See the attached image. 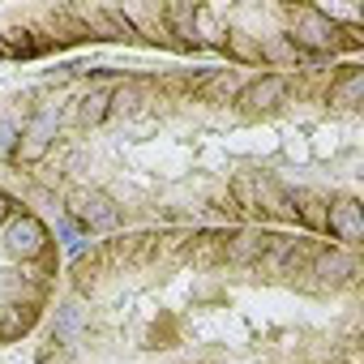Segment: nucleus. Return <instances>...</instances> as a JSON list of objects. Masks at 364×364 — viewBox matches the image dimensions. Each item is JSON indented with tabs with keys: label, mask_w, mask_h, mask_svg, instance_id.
Here are the masks:
<instances>
[{
	"label": "nucleus",
	"mask_w": 364,
	"mask_h": 364,
	"mask_svg": "<svg viewBox=\"0 0 364 364\" xmlns=\"http://www.w3.org/2000/svg\"><path fill=\"white\" fill-rule=\"evenodd\" d=\"M291 48H309V52H334L338 48V26H334V18L330 14H321V9H296L291 14Z\"/></svg>",
	"instance_id": "nucleus-1"
},
{
	"label": "nucleus",
	"mask_w": 364,
	"mask_h": 364,
	"mask_svg": "<svg viewBox=\"0 0 364 364\" xmlns=\"http://www.w3.org/2000/svg\"><path fill=\"white\" fill-rule=\"evenodd\" d=\"M69 215L90 232H112L120 223V210L103 189H73L69 193Z\"/></svg>",
	"instance_id": "nucleus-2"
},
{
	"label": "nucleus",
	"mask_w": 364,
	"mask_h": 364,
	"mask_svg": "<svg viewBox=\"0 0 364 364\" xmlns=\"http://www.w3.org/2000/svg\"><path fill=\"white\" fill-rule=\"evenodd\" d=\"M5 249H9L14 257L31 262V257H39V253L48 249V228H43L35 215H14L9 228H5Z\"/></svg>",
	"instance_id": "nucleus-3"
},
{
	"label": "nucleus",
	"mask_w": 364,
	"mask_h": 364,
	"mask_svg": "<svg viewBox=\"0 0 364 364\" xmlns=\"http://www.w3.org/2000/svg\"><path fill=\"white\" fill-rule=\"evenodd\" d=\"M56 129H60V107H39V112L31 116L26 133H22V159H26V163L43 159V150L52 146Z\"/></svg>",
	"instance_id": "nucleus-4"
},
{
	"label": "nucleus",
	"mask_w": 364,
	"mask_h": 364,
	"mask_svg": "<svg viewBox=\"0 0 364 364\" xmlns=\"http://www.w3.org/2000/svg\"><path fill=\"white\" fill-rule=\"evenodd\" d=\"M326 228H330V236L334 240H343V245H355L360 236H364V210H360V202L355 198H343V202H334L330 210H326V219H321Z\"/></svg>",
	"instance_id": "nucleus-5"
},
{
	"label": "nucleus",
	"mask_w": 364,
	"mask_h": 364,
	"mask_svg": "<svg viewBox=\"0 0 364 364\" xmlns=\"http://www.w3.org/2000/svg\"><path fill=\"white\" fill-rule=\"evenodd\" d=\"M283 95H287V77H283V73H266V77H257V82L240 95V103H245L249 112H266V107H279Z\"/></svg>",
	"instance_id": "nucleus-6"
},
{
	"label": "nucleus",
	"mask_w": 364,
	"mask_h": 364,
	"mask_svg": "<svg viewBox=\"0 0 364 364\" xmlns=\"http://www.w3.org/2000/svg\"><path fill=\"white\" fill-rule=\"evenodd\" d=\"M313 274H317L321 283H343V279L355 274V257L343 253V249H330V253H321V257L313 262Z\"/></svg>",
	"instance_id": "nucleus-7"
},
{
	"label": "nucleus",
	"mask_w": 364,
	"mask_h": 364,
	"mask_svg": "<svg viewBox=\"0 0 364 364\" xmlns=\"http://www.w3.org/2000/svg\"><path fill=\"white\" fill-rule=\"evenodd\" d=\"M82 326H86V313L77 309V304H60L56 309V326H52V343H77V334H82Z\"/></svg>",
	"instance_id": "nucleus-8"
},
{
	"label": "nucleus",
	"mask_w": 364,
	"mask_h": 364,
	"mask_svg": "<svg viewBox=\"0 0 364 364\" xmlns=\"http://www.w3.org/2000/svg\"><path fill=\"white\" fill-rule=\"evenodd\" d=\"M360 90H364V69H347L343 82L330 86V103H338V107H355V103H360Z\"/></svg>",
	"instance_id": "nucleus-9"
},
{
	"label": "nucleus",
	"mask_w": 364,
	"mask_h": 364,
	"mask_svg": "<svg viewBox=\"0 0 364 364\" xmlns=\"http://www.w3.org/2000/svg\"><path fill=\"white\" fill-rule=\"evenodd\" d=\"M77 116H82V124H103V120L112 116V95H107V90L82 95V99H77Z\"/></svg>",
	"instance_id": "nucleus-10"
},
{
	"label": "nucleus",
	"mask_w": 364,
	"mask_h": 364,
	"mask_svg": "<svg viewBox=\"0 0 364 364\" xmlns=\"http://www.w3.org/2000/svg\"><path fill=\"white\" fill-rule=\"evenodd\" d=\"M193 35H202L198 43H210V48L223 43V31H219V22H215L210 9H193Z\"/></svg>",
	"instance_id": "nucleus-11"
},
{
	"label": "nucleus",
	"mask_w": 364,
	"mask_h": 364,
	"mask_svg": "<svg viewBox=\"0 0 364 364\" xmlns=\"http://www.w3.org/2000/svg\"><path fill=\"white\" fill-rule=\"evenodd\" d=\"M266 240H270V236H257V232H249V236H240V240L228 249V257H232V262H253L257 253H266Z\"/></svg>",
	"instance_id": "nucleus-12"
},
{
	"label": "nucleus",
	"mask_w": 364,
	"mask_h": 364,
	"mask_svg": "<svg viewBox=\"0 0 364 364\" xmlns=\"http://www.w3.org/2000/svg\"><path fill=\"white\" fill-rule=\"evenodd\" d=\"M112 112H124V116H133V112H141V86H137V82H129V86H120V90L112 95Z\"/></svg>",
	"instance_id": "nucleus-13"
},
{
	"label": "nucleus",
	"mask_w": 364,
	"mask_h": 364,
	"mask_svg": "<svg viewBox=\"0 0 364 364\" xmlns=\"http://www.w3.org/2000/svg\"><path fill=\"white\" fill-rule=\"evenodd\" d=\"M14 146H18V129H14V120H5V116H0V159H5Z\"/></svg>",
	"instance_id": "nucleus-14"
},
{
	"label": "nucleus",
	"mask_w": 364,
	"mask_h": 364,
	"mask_svg": "<svg viewBox=\"0 0 364 364\" xmlns=\"http://www.w3.org/2000/svg\"><path fill=\"white\" fill-rule=\"evenodd\" d=\"M56 232H60V240H65L69 249L82 240V236H77V228H73V219H56Z\"/></svg>",
	"instance_id": "nucleus-15"
},
{
	"label": "nucleus",
	"mask_w": 364,
	"mask_h": 364,
	"mask_svg": "<svg viewBox=\"0 0 364 364\" xmlns=\"http://www.w3.org/2000/svg\"><path fill=\"white\" fill-rule=\"evenodd\" d=\"M236 90H240V82H236V73H228V77H215V95H228V99H232Z\"/></svg>",
	"instance_id": "nucleus-16"
},
{
	"label": "nucleus",
	"mask_w": 364,
	"mask_h": 364,
	"mask_svg": "<svg viewBox=\"0 0 364 364\" xmlns=\"http://www.w3.org/2000/svg\"><path fill=\"white\" fill-rule=\"evenodd\" d=\"M9 215H14V202H9V198H5V193H0V223H5V219H9Z\"/></svg>",
	"instance_id": "nucleus-17"
}]
</instances>
